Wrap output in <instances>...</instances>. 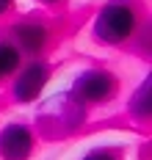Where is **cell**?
Returning <instances> with one entry per match:
<instances>
[{
    "instance_id": "cell-1",
    "label": "cell",
    "mask_w": 152,
    "mask_h": 160,
    "mask_svg": "<svg viewBox=\"0 0 152 160\" xmlns=\"http://www.w3.org/2000/svg\"><path fill=\"white\" fill-rule=\"evenodd\" d=\"M138 14H135L133 3L127 0H111L100 8V14L94 19V39L102 44H124L135 33Z\"/></svg>"
},
{
    "instance_id": "cell-2",
    "label": "cell",
    "mask_w": 152,
    "mask_h": 160,
    "mask_svg": "<svg viewBox=\"0 0 152 160\" xmlns=\"http://www.w3.org/2000/svg\"><path fill=\"white\" fill-rule=\"evenodd\" d=\"M114 91H116V78L108 69H86L78 75L72 86V94L83 105H100L105 99H111Z\"/></svg>"
},
{
    "instance_id": "cell-3",
    "label": "cell",
    "mask_w": 152,
    "mask_h": 160,
    "mask_svg": "<svg viewBox=\"0 0 152 160\" xmlns=\"http://www.w3.org/2000/svg\"><path fill=\"white\" fill-rule=\"evenodd\" d=\"M19 75L11 83V94L17 102H33L39 99V94L44 91L47 80H50V64L47 61H31L22 69H17Z\"/></svg>"
},
{
    "instance_id": "cell-4",
    "label": "cell",
    "mask_w": 152,
    "mask_h": 160,
    "mask_svg": "<svg viewBox=\"0 0 152 160\" xmlns=\"http://www.w3.org/2000/svg\"><path fill=\"white\" fill-rule=\"evenodd\" d=\"M36 135L28 124H6L0 130V158L3 160H28L33 155Z\"/></svg>"
},
{
    "instance_id": "cell-5",
    "label": "cell",
    "mask_w": 152,
    "mask_h": 160,
    "mask_svg": "<svg viewBox=\"0 0 152 160\" xmlns=\"http://www.w3.org/2000/svg\"><path fill=\"white\" fill-rule=\"evenodd\" d=\"M11 36H14L17 50L25 52V55H31V58H36L42 50L47 47V42H50V31L42 22H19V25H14Z\"/></svg>"
},
{
    "instance_id": "cell-6",
    "label": "cell",
    "mask_w": 152,
    "mask_h": 160,
    "mask_svg": "<svg viewBox=\"0 0 152 160\" xmlns=\"http://www.w3.org/2000/svg\"><path fill=\"white\" fill-rule=\"evenodd\" d=\"M19 66H22V52L17 50V44L14 42H0V83L14 78Z\"/></svg>"
},
{
    "instance_id": "cell-7",
    "label": "cell",
    "mask_w": 152,
    "mask_h": 160,
    "mask_svg": "<svg viewBox=\"0 0 152 160\" xmlns=\"http://www.w3.org/2000/svg\"><path fill=\"white\" fill-rule=\"evenodd\" d=\"M149 88H152V83H149V78H147L138 88H135L133 99H130V113H133L135 119H149V111H152V105H149Z\"/></svg>"
},
{
    "instance_id": "cell-8",
    "label": "cell",
    "mask_w": 152,
    "mask_h": 160,
    "mask_svg": "<svg viewBox=\"0 0 152 160\" xmlns=\"http://www.w3.org/2000/svg\"><path fill=\"white\" fill-rule=\"evenodd\" d=\"M83 160H122L116 149H108V146H100V149H91Z\"/></svg>"
},
{
    "instance_id": "cell-9",
    "label": "cell",
    "mask_w": 152,
    "mask_h": 160,
    "mask_svg": "<svg viewBox=\"0 0 152 160\" xmlns=\"http://www.w3.org/2000/svg\"><path fill=\"white\" fill-rule=\"evenodd\" d=\"M8 8H11V0H0V17L6 14V11H8Z\"/></svg>"
},
{
    "instance_id": "cell-10",
    "label": "cell",
    "mask_w": 152,
    "mask_h": 160,
    "mask_svg": "<svg viewBox=\"0 0 152 160\" xmlns=\"http://www.w3.org/2000/svg\"><path fill=\"white\" fill-rule=\"evenodd\" d=\"M44 3H58V0H44Z\"/></svg>"
}]
</instances>
